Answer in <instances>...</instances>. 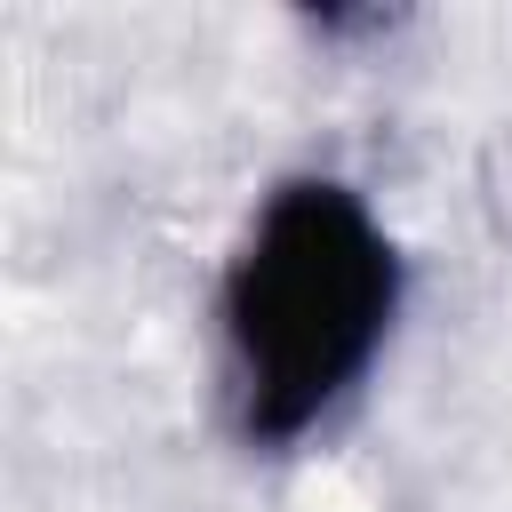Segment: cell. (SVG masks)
<instances>
[{"instance_id": "obj_1", "label": "cell", "mask_w": 512, "mask_h": 512, "mask_svg": "<svg viewBox=\"0 0 512 512\" xmlns=\"http://www.w3.org/2000/svg\"><path fill=\"white\" fill-rule=\"evenodd\" d=\"M400 312V248L344 176H280L224 288V408L248 448H296L376 368Z\"/></svg>"}]
</instances>
